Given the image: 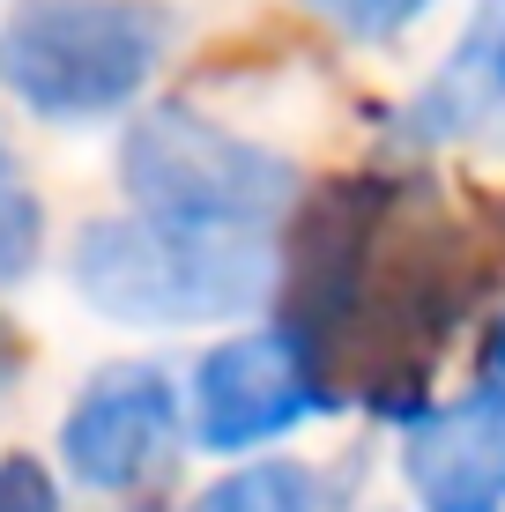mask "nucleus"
<instances>
[{
  "label": "nucleus",
  "mask_w": 505,
  "mask_h": 512,
  "mask_svg": "<svg viewBox=\"0 0 505 512\" xmlns=\"http://www.w3.org/2000/svg\"><path fill=\"white\" fill-rule=\"evenodd\" d=\"M67 275L97 320L164 334L260 312L275 297L283 253L268 231H186V223H149V216H104L82 223Z\"/></svg>",
  "instance_id": "1"
},
{
  "label": "nucleus",
  "mask_w": 505,
  "mask_h": 512,
  "mask_svg": "<svg viewBox=\"0 0 505 512\" xmlns=\"http://www.w3.org/2000/svg\"><path fill=\"white\" fill-rule=\"evenodd\" d=\"M171 23L156 0H8L0 90L52 127L127 112L156 82Z\"/></svg>",
  "instance_id": "2"
},
{
  "label": "nucleus",
  "mask_w": 505,
  "mask_h": 512,
  "mask_svg": "<svg viewBox=\"0 0 505 512\" xmlns=\"http://www.w3.org/2000/svg\"><path fill=\"white\" fill-rule=\"evenodd\" d=\"M119 186L134 216L186 231H275L298 208V164L268 141L164 97L119 141Z\"/></svg>",
  "instance_id": "3"
},
{
  "label": "nucleus",
  "mask_w": 505,
  "mask_h": 512,
  "mask_svg": "<svg viewBox=\"0 0 505 512\" xmlns=\"http://www.w3.org/2000/svg\"><path fill=\"white\" fill-rule=\"evenodd\" d=\"M327 409H342V394L283 320L216 342L186 386V431L201 453H260Z\"/></svg>",
  "instance_id": "4"
},
{
  "label": "nucleus",
  "mask_w": 505,
  "mask_h": 512,
  "mask_svg": "<svg viewBox=\"0 0 505 512\" xmlns=\"http://www.w3.org/2000/svg\"><path fill=\"white\" fill-rule=\"evenodd\" d=\"M179 423H186V401L164 364L149 357L97 364L60 416V468L67 483L97 490V498H134V490L171 475Z\"/></svg>",
  "instance_id": "5"
},
{
  "label": "nucleus",
  "mask_w": 505,
  "mask_h": 512,
  "mask_svg": "<svg viewBox=\"0 0 505 512\" xmlns=\"http://www.w3.org/2000/svg\"><path fill=\"white\" fill-rule=\"evenodd\" d=\"M402 483L416 512H505V379L483 372L402 423Z\"/></svg>",
  "instance_id": "6"
},
{
  "label": "nucleus",
  "mask_w": 505,
  "mask_h": 512,
  "mask_svg": "<svg viewBox=\"0 0 505 512\" xmlns=\"http://www.w3.org/2000/svg\"><path fill=\"white\" fill-rule=\"evenodd\" d=\"M394 141H409V149H483V141H505V0H476L468 8L446 60L402 104Z\"/></svg>",
  "instance_id": "7"
},
{
  "label": "nucleus",
  "mask_w": 505,
  "mask_h": 512,
  "mask_svg": "<svg viewBox=\"0 0 505 512\" xmlns=\"http://www.w3.org/2000/svg\"><path fill=\"white\" fill-rule=\"evenodd\" d=\"M320 475L305 461H283V453H260V461L223 468L216 483H201L179 512H320Z\"/></svg>",
  "instance_id": "8"
},
{
  "label": "nucleus",
  "mask_w": 505,
  "mask_h": 512,
  "mask_svg": "<svg viewBox=\"0 0 505 512\" xmlns=\"http://www.w3.org/2000/svg\"><path fill=\"white\" fill-rule=\"evenodd\" d=\"M298 8L312 23H327L335 38H350V45H394V38H409L439 0H298Z\"/></svg>",
  "instance_id": "9"
},
{
  "label": "nucleus",
  "mask_w": 505,
  "mask_h": 512,
  "mask_svg": "<svg viewBox=\"0 0 505 512\" xmlns=\"http://www.w3.org/2000/svg\"><path fill=\"white\" fill-rule=\"evenodd\" d=\"M45 260V201L30 186H0V290L30 282Z\"/></svg>",
  "instance_id": "10"
},
{
  "label": "nucleus",
  "mask_w": 505,
  "mask_h": 512,
  "mask_svg": "<svg viewBox=\"0 0 505 512\" xmlns=\"http://www.w3.org/2000/svg\"><path fill=\"white\" fill-rule=\"evenodd\" d=\"M0 512H60V475L38 453H0Z\"/></svg>",
  "instance_id": "11"
},
{
  "label": "nucleus",
  "mask_w": 505,
  "mask_h": 512,
  "mask_svg": "<svg viewBox=\"0 0 505 512\" xmlns=\"http://www.w3.org/2000/svg\"><path fill=\"white\" fill-rule=\"evenodd\" d=\"M15 379H23V334L0 320V401H8V386H15Z\"/></svg>",
  "instance_id": "12"
},
{
  "label": "nucleus",
  "mask_w": 505,
  "mask_h": 512,
  "mask_svg": "<svg viewBox=\"0 0 505 512\" xmlns=\"http://www.w3.org/2000/svg\"><path fill=\"white\" fill-rule=\"evenodd\" d=\"M483 372L505 379V305L491 312V327H483Z\"/></svg>",
  "instance_id": "13"
},
{
  "label": "nucleus",
  "mask_w": 505,
  "mask_h": 512,
  "mask_svg": "<svg viewBox=\"0 0 505 512\" xmlns=\"http://www.w3.org/2000/svg\"><path fill=\"white\" fill-rule=\"evenodd\" d=\"M0 186H15V179H8V141H0Z\"/></svg>",
  "instance_id": "14"
}]
</instances>
